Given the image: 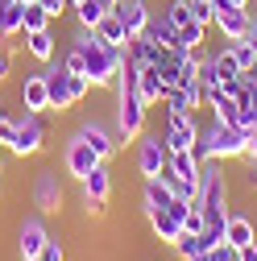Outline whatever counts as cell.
Segmentation results:
<instances>
[{
	"label": "cell",
	"instance_id": "6da1fadb",
	"mask_svg": "<svg viewBox=\"0 0 257 261\" xmlns=\"http://www.w3.org/2000/svg\"><path fill=\"white\" fill-rule=\"evenodd\" d=\"M71 42L83 50V67H87L91 87H112V83H116V75H120V67H124V50H116V46L100 42V38L91 34V29H79Z\"/></svg>",
	"mask_w": 257,
	"mask_h": 261
},
{
	"label": "cell",
	"instance_id": "7a4b0ae2",
	"mask_svg": "<svg viewBox=\"0 0 257 261\" xmlns=\"http://www.w3.org/2000/svg\"><path fill=\"white\" fill-rule=\"evenodd\" d=\"M249 145H253V133H245V128H237V124L212 120L199 133L195 158L199 162H233V158H249Z\"/></svg>",
	"mask_w": 257,
	"mask_h": 261
},
{
	"label": "cell",
	"instance_id": "3957f363",
	"mask_svg": "<svg viewBox=\"0 0 257 261\" xmlns=\"http://www.w3.org/2000/svg\"><path fill=\"white\" fill-rule=\"evenodd\" d=\"M46 120H42V112H21L17 116V133H13V141L5 145V153H13V158H34V153H42L46 149Z\"/></svg>",
	"mask_w": 257,
	"mask_h": 261
},
{
	"label": "cell",
	"instance_id": "277c9868",
	"mask_svg": "<svg viewBox=\"0 0 257 261\" xmlns=\"http://www.w3.org/2000/svg\"><path fill=\"white\" fill-rule=\"evenodd\" d=\"M199 207L203 212H228V174H224V162H203Z\"/></svg>",
	"mask_w": 257,
	"mask_h": 261
},
{
	"label": "cell",
	"instance_id": "5b68a950",
	"mask_svg": "<svg viewBox=\"0 0 257 261\" xmlns=\"http://www.w3.org/2000/svg\"><path fill=\"white\" fill-rule=\"evenodd\" d=\"M166 166H170V145H166V137L141 133V137H137V174H141V178H158V174H166Z\"/></svg>",
	"mask_w": 257,
	"mask_h": 261
},
{
	"label": "cell",
	"instance_id": "8992f818",
	"mask_svg": "<svg viewBox=\"0 0 257 261\" xmlns=\"http://www.w3.org/2000/svg\"><path fill=\"white\" fill-rule=\"evenodd\" d=\"M199 112H166V128H162V137H166V145H170V153L174 149H195L199 145Z\"/></svg>",
	"mask_w": 257,
	"mask_h": 261
},
{
	"label": "cell",
	"instance_id": "52a82bcc",
	"mask_svg": "<svg viewBox=\"0 0 257 261\" xmlns=\"http://www.w3.org/2000/svg\"><path fill=\"white\" fill-rule=\"evenodd\" d=\"M100 162H104V158L95 153V149H91V145H87V141H83L79 133H75V137L67 141V149H62V170H67V174H71L75 182H83V178H87V174H91L95 166H100Z\"/></svg>",
	"mask_w": 257,
	"mask_h": 261
},
{
	"label": "cell",
	"instance_id": "ba28073f",
	"mask_svg": "<svg viewBox=\"0 0 257 261\" xmlns=\"http://www.w3.org/2000/svg\"><path fill=\"white\" fill-rule=\"evenodd\" d=\"M42 75H46V91H50V112H54V116L71 112V108H75V100H71V71L62 67V62H58V67L46 62Z\"/></svg>",
	"mask_w": 257,
	"mask_h": 261
},
{
	"label": "cell",
	"instance_id": "9c48e42d",
	"mask_svg": "<svg viewBox=\"0 0 257 261\" xmlns=\"http://www.w3.org/2000/svg\"><path fill=\"white\" fill-rule=\"evenodd\" d=\"M212 5H216V21H212V25L224 34V42H245L253 13H249V9H233V5H224V0H212Z\"/></svg>",
	"mask_w": 257,
	"mask_h": 261
},
{
	"label": "cell",
	"instance_id": "30bf717a",
	"mask_svg": "<svg viewBox=\"0 0 257 261\" xmlns=\"http://www.w3.org/2000/svg\"><path fill=\"white\" fill-rule=\"evenodd\" d=\"M79 187H83V203H87V212H104L108 199H112V170L100 162V166H95Z\"/></svg>",
	"mask_w": 257,
	"mask_h": 261
},
{
	"label": "cell",
	"instance_id": "8fae6325",
	"mask_svg": "<svg viewBox=\"0 0 257 261\" xmlns=\"http://www.w3.org/2000/svg\"><path fill=\"white\" fill-rule=\"evenodd\" d=\"M141 182H145V191H141V212H145V220H149L153 212H170V203L178 199V195H174V182H170V174L141 178Z\"/></svg>",
	"mask_w": 257,
	"mask_h": 261
},
{
	"label": "cell",
	"instance_id": "7c38bea8",
	"mask_svg": "<svg viewBox=\"0 0 257 261\" xmlns=\"http://www.w3.org/2000/svg\"><path fill=\"white\" fill-rule=\"evenodd\" d=\"M162 104H166V112H187V116L199 112V108H208V100H203V83H199V79H183L178 87L166 91Z\"/></svg>",
	"mask_w": 257,
	"mask_h": 261
},
{
	"label": "cell",
	"instance_id": "4fadbf2b",
	"mask_svg": "<svg viewBox=\"0 0 257 261\" xmlns=\"http://www.w3.org/2000/svg\"><path fill=\"white\" fill-rule=\"evenodd\" d=\"M34 207L42 212V216H58L62 212V182H58V174L54 170H42L38 178H34Z\"/></svg>",
	"mask_w": 257,
	"mask_h": 261
},
{
	"label": "cell",
	"instance_id": "5bb4252c",
	"mask_svg": "<svg viewBox=\"0 0 257 261\" xmlns=\"http://www.w3.org/2000/svg\"><path fill=\"white\" fill-rule=\"evenodd\" d=\"M46 241H50L46 224H42L38 216H29V220H25L21 228H17V253H21V261H29V257H42Z\"/></svg>",
	"mask_w": 257,
	"mask_h": 261
},
{
	"label": "cell",
	"instance_id": "9a60e30c",
	"mask_svg": "<svg viewBox=\"0 0 257 261\" xmlns=\"http://www.w3.org/2000/svg\"><path fill=\"white\" fill-rule=\"evenodd\" d=\"M166 174L199 191V178H203V162L195 158V149H174V153H170V166H166Z\"/></svg>",
	"mask_w": 257,
	"mask_h": 261
},
{
	"label": "cell",
	"instance_id": "2e32d148",
	"mask_svg": "<svg viewBox=\"0 0 257 261\" xmlns=\"http://www.w3.org/2000/svg\"><path fill=\"white\" fill-rule=\"evenodd\" d=\"M120 21H124V29H128V38H137V34H145L149 29V21H153V13H149V5L145 0H120V5L112 9Z\"/></svg>",
	"mask_w": 257,
	"mask_h": 261
},
{
	"label": "cell",
	"instance_id": "e0dca14e",
	"mask_svg": "<svg viewBox=\"0 0 257 261\" xmlns=\"http://www.w3.org/2000/svg\"><path fill=\"white\" fill-rule=\"evenodd\" d=\"M21 108L25 112H50V91H46V75H25L21 83Z\"/></svg>",
	"mask_w": 257,
	"mask_h": 261
},
{
	"label": "cell",
	"instance_id": "ac0fdd59",
	"mask_svg": "<svg viewBox=\"0 0 257 261\" xmlns=\"http://www.w3.org/2000/svg\"><path fill=\"white\" fill-rule=\"evenodd\" d=\"M79 137H83V141H87V145H91L95 153H100L104 162H108V158H112V153L120 149L116 133H108V128H104L100 120H87V124H79Z\"/></svg>",
	"mask_w": 257,
	"mask_h": 261
},
{
	"label": "cell",
	"instance_id": "d6986e66",
	"mask_svg": "<svg viewBox=\"0 0 257 261\" xmlns=\"http://www.w3.org/2000/svg\"><path fill=\"white\" fill-rule=\"evenodd\" d=\"M216 245H220V237H212V232H199V237L183 232V237L174 241V253H178L183 261H203V257H208Z\"/></svg>",
	"mask_w": 257,
	"mask_h": 261
},
{
	"label": "cell",
	"instance_id": "ffe728a7",
	"mask_svg": "<svg viewBox=\"0 0 257 261\" xmlns=\"http://www.w3.org/2000/svg\"><path fill=\"white\" fill-rule=\"evenodd\" d=\"M137 95L145 100V108H158L166 100V83L158 75V67H137Z\"/></svg>",
	"mask_w": 257,
	"mask_h": 261
},
{
	"label": "cell",
	"instance_id": "44dd1931",
	"mask_svg": "<svg viewBox=\"0 0 257 261\" xmlns=\"http://www.w3.org/2000/svg\"><path fill=\"white\" fill-rule=\"evenodd\" d=\"M25 54L29 58H38L42 67L46 62H54V54H58V38H54V29H38V34H25Z\"/></svg>",
	"mask_w": 257,
	"mask_h": 261
},
{
	"label": "cell",
	"instance_id": "7402d4cb",
	"mask_svg": "<svg viewBox=\"0 0 257 261\" xmlns=\"http://www.w3.org/2000/svg\"><path fill=\"white\" fill-rule=\"evenodd\" d=\"M162 50H166V46H158V42H153L149 34H137V38H128V46H124L128 62H137V67H153Z\"/></svg>",
	"mask_w": 257,
	"mask_h": 261
},
{
	"label": "cell",
	"instance_id": "603a6c76",
	"mask_svg": "<svg viewBox=\"0 0 257 261\" xmlns=\"http://www.w3.org/2000/svg\"><path fill=\"white\" fill-rule=\"evenodd\" d=\"M224 241H228L233 249H245V245H253V241H257V228H253V220H249V216H237V212H228V228H224Z\"/></svg>",
	"mask_w": 257,
	"mask_h": 261
},
{
	"label": "cell",
	"instance_id": "cb8c5ba5",
	"mask_svg": "<svg viewBox=\"0 0 257 261\" xmlns=\"http://www.w3.org/2000/svg\"><path fill=\"white\" fill-rule=\"evenodd\" d=\"M149 232L162 241V245H174V241L183 237V220L170 216V212H153V216H149Z\"/></svg>",
	"mask_w": 257,
	"mask_h": 261
},
{
	"label": "cell",
	"instance_id": "d4e9b609",
	"mask_svg": "<svg viewBox=\"0 0 257 261\" xmlns=\"http://www.w3.org/2000/svg\"><path fill=\"white\" fill-rule=\"evenodd\" d=\"M91 34L100 38V42H108V46H116V50H124V46H128V29H124V21H120L116 13H108L100 25L91 29Z\"/></svg>",
	"mask_w": 257,
	"mask_h": 261
},
{
	"label": "cell",
	"instance_id": "484cf974",
	"mask_svg": "<svg viewBox=\"0 0 257 261\" xmlns=\"http://www.w3.org/2000/svg\"><path fill=\"white\" fill-rule=\"evenodd\" d=\"M21 9H25V5H13V0H0V42H9V38H21Z\"/></svg>",
	"mask_w": 257,
	"mask_h": 261
},
{
	"label": "cell",
	"instance_id": "4316f807",
	"mask_svg": "<svg viewBox=\"0 0 257 261\" xmlns=\"http://www.w3.org/2000/svg\"><path fill=\"white\" fill-rule=\"evenodd\" d=\"M50 25H54V17L38 5V0L21 9V38H25V34H38V29H50Z\"/></svg>",
	"mask_w": 257,
	"mask_h": 261
},
{
	"label": "cell",
	"instance_id": "83f0119b",
	"mask_svg": "<svg viewBox=\"0 0 257 261\" xmlns=\"http://www.w3.org/2000/svg\"><path fill=\"white\" fill-rule=\"evenodd\" d=\"M212 67H216L220 83H237V79H241V67H237V58H233V50H228V46L212 54Z\"/></svg>",
	"mask_w": 257,
	"mask_h": 261
},
{
	"label": "cell",
	"instance_id": "f1b7e54d",
	"mask_svg": "<svg viewBox=\"0 0 257 261\" xmlns=\"http://www.w3.org/2000/svg\"><path fill=\"white\" fill-rule=\"evenodd\" d=\"M71 13H75V21H79V29H95V25L108 17V9H100L95 0H83V5H75Z\"/></svg>",
	"mask_w": 257,
	"mask_h": 261
},
{
	"label": "cell",
	"instance_id": "f546056e",
	"mask_svg": "<svg viewBox=\"0 0 257 261\" xmlns=\"http://www.w3.org/2000/svg\"><path fill=\"white\" fill-rule=\"evenodd\" d=\"M228 50H233V58H237L241 75H257V50H253L249 42H228Z\"/></svg>",
	"mask_w": 257,
	"mask_h": 261
},
{
	"label": "cell",
	"instance_id": "4dcf8cb0",
	"mask_svg": "<svg viewBox=\"0 0 257 261\" xmlns=\"http://www.w3.org/2000/svg\"><path fill=\"white\" fill-rule=\"evenodd\" d=\"M162 17H166L174 29H183V25H191V21H195V17H191V0H170Z\"/></svg>",
	"mask_w": 257,
	"mask_h": 261
},
{
	"label": "cell",
	"instance_id": "1f68e13d",
	"mask_svg": "<svg viewBox=\"0 0 257 261\" xmlns=\"http://www.w3.org/2000/svg\"><path fill=\"white\" fill-rule=\"evenodd\" d=\"M203 228H208V224H203V207H199V203H191V212L183 216V232H191V237H199Z\"/></svg>",
	"mask_w": 257,
	"mask_h": 261
},
{
	"label": "cell",
	"instance_id": "d6a6232c",
	"mask_svg": "<svg viewBox=\"0 0 257 261\" xmlns=\"http://www.w3.org/2000/svg\"><path fill=\"white\" fill-rule=\"evenodd\" d=\"M191 17H195L199 25H212L216 21V5L212 0H191Z\"/></svg>",
	"mask_w": 257,
	"mask_h": 261
},
{
	"label": "cell",
	"instance_id": "836d02e7",
	"mask_svg": "<svg viewBox=\"0 0 257 261\" xmlns=\"http://www.w3.org/2000/svg\"><path fill=\"white\" fill-rule=\"evenodd\" d=\"M38 261H67V249H62V241H58V237H50Z\"/></svg>",
	"mask_w": 257,
	"mask_h": 261
},
{
	"label": "cell",
	"instance_id": "e575fe53",
	"mask_svg": "<svg viewBox=\"0 0 257 261\" xmlns=\"http://www.w3.org/2000/svg\"><path fill=\"white\" fill-rule=\"evenodd\" d=\"M208 261H241V253H237V249H233L228 241H220V245H216V249L208 253Z\"/></svg>",
	"mask_w": 257,
	"mask_h": 261
},
{
	"label": "cell",
	"instance_id": "d590c367",
	"mask_svg": "<svg viewBox=\"0 0 257 261\" xmlns=\"http://www.w3.org/2000/svg\"><path fill=\"white\" fill-rule=\"evenodd\" d=\"M13 133H17V116H5V112H0V145H9Z\"/></svg>",
	"mask_w": 257,
	"mask_h": 261
},
{
	"label": "cell",
	"instance_id": "8d00e7d4",
	"mask_svg": "<svg viewBox=\"0 0 257 261\" xmlns=\"http://www.w3.org/2000/svg\"><path fill=\"white\" fill-rule=\"evenodd\" d=\"M38 5L50 13V17H62V13H67L71 9V0H38Z\"/></svg>",
	"mask_w": 257,
	"mask_h": 261
},
{
	"label": "cell",
	"instance_id": "74e56055",
	"mask_svg": "<svg viewBox=\"0 0 257 261\" xmlns=\"http://www.w3.org/2000/svg\"><path fill=\"white\" fill-rule=\"evenodd\" d=\"M9 75H13V58H9V50H5V46H0V83H5Z\"/></svg>",
	"mask_w": 257,
	"mask_h": 261
},
{
	"label": "cell",
	"instance_id": "f35d334b",
	"mask_svg": "<svg viewBox=\"0 0 257 261\" xmlns=\"http://www.w3.org/2000/svg\"><path fill=\"white\" fill-rule=\"evenodd\" d=\"M249 187H257V149L249 153Z\"/></svg>",
	"mask_w": 257,
	"mask_h": 261
},
{
	"label": "cell",
	"instance_id": "ab89813d",
	"mask_svg": "<svg viewBox=\"0 0 257 261\" xmlns=\"http://www.w3.org/2000/svg\"><path fill=\"white\" fill-rule=\"evenodd\" d=\"M237 253H241V261H257V241L245 245V249H237Z\"/></svg>",
	"mask_w": 257,
	"mask_h": 261
},
{
	"label": "cell",
	"instance_id": "60d3db41",
	"mask_svg": "<svg viewBox=\"0 0 257 261\" xmlns=\"http://www.w3.org/2000/svg\"><path fill=\"white\" fill-rule=\"evenodd\" d=\"M245 42H249V46H253V50H257V17H253V21H249V38H245Z\"/></svg>",
	"mask_w": 257,
	"mask_h": 261
},
{
	"label": "cell",
	"instance_id": "b9f144b4",
	"mask_svg": "<svg viewBox=\"0 0 257 261\" xmlns=\"http://www.w3.org/2000/svg\"><path fill=\"white\" fill-rule=\"evenodd\" d=\"M224 5H233V9H249L253 0H224Z\"/></svg>",
	"mask_w": 257,
	"mask_h": 261
},
{
	"label": "cell",
	"instance_id": "7bdbcfd3",
	"mask_svg": "<svg viewBox=\"0 0 257 261\" xmlns=\"http://www.w3.org/2000/svg\"><path fill=\"white\" fill-rule=\"evenodd\" d=\"M95 5H100V9H108V13H112V9L120 5V0H95Z\"/></svg>",
	"mask_w": 257,
	"mask_h": 261
},
{
	"label": "cell",
	"instance_id": "ee69618b",
	"mask_svg": "<svg viewBox=\"0 0 257 261\" xmlns=\"http://www.w3.org/2000/svg\"><path fill=\"white\" fill-rule=\"evenodd\" d=\"M75 5H83V0H71V9H75Z\"/></svg>",
	"mask_w": 257,
	"mask_h": 261
},
{
	"label": "cell",
	"instance_id": "f6af8a7d",
	"mask_svg": "<svg viewBox=\"0 0 257 261\" xmlns=\"http://www.w3.org/2000/svg\"><path fill=\"white\" fill-rule=\"evenodd\" d=\"M29 261H38V257H29Z\"/></svg>",
	"mask_w": 257,
	"mask_h": 261
},
{
	"label": "cell",
	"instance_id": "bcb514c9",
	"mask_svg": "<svg viewBox=\"0 0 257 261\" xmlns=\"http://www.w3.org/2000/svg\"><path fill=\"white\" fill-rule=\"evenodd\" d=\"M253 17H257V13H253Z\"/></svg>",
	"mask_w": 257,
	"mask_h": 261
},
{
	"label": "cell",
	"instance_id": "7dc6e473",
	"mask_svg": "<svg viewBox=\"0 0 257 261\" xmlns=\"http://www.w3.org/2000/svg\"><path fill=\"white\" fill-rule=\"evenodd\" d=\"M203 261H208V257H203Z\"/></svg>",
	"mask_w": 257,
	"mask_h": 261
}]
</instances>
